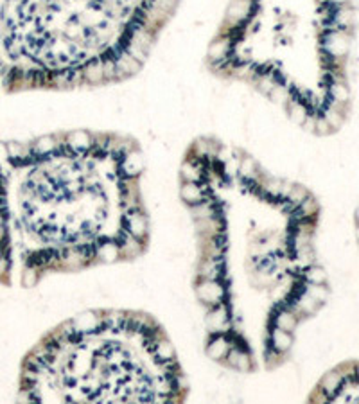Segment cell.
Segmentation results:
<instances>
[{"instance_id":"cell-1","label":"cell","mask_w":359,"mask_h":404,"mask_svg":"<svg viewBox=\"0 0 359 404\" xmlns=\"http://www.w3.org/2000/svg\"><path fill=\"white\" fill-rule=\"evenodd\" d=\"M178 193L196 239L205 356L235 374L279 371L302 325L329 302L316 248L322 205L309 187L216 135L187 144Z\"/></svg>"},{"instance_id":"cell-4","label":"cell","mask_w":359,"mask_h":404,"mask_svg":"<svg viewBox=\"0 0 359 404\" xmlns=\"http://www.w3.org/2000/svg\"><path fill=\"white\" fill-rule=\"evenodd\" d=\"M180 0H0V93L74 92L142 70Z\"/></svg>"},{"instance_id":"cell-3","label":"cell","mask_w":359,"mask_h":404,"mask_svg":"<svg viewBox=\"0 0 359 404\" xmlns=\"http://www.w3.org/2000/svg\"><path fill=\"white\" fill-rule=\"evenodd\" d=\"M356 0H230L205 67L248 87L314 137L343 130L352 112Z\"/></svg>"},{"instance_id":"cell-7","label":"cell","mask_w":359,"mask_h":404,"mask_svg":"<svg viewBox=\"0 0 359 404\" xmlns=\"http://www.w3.org/2000/svg\"><path fill=\"white\" fill-rule=\"evenodd\" d=\"M354 234H356V241H358V246H359V205L356 207V211H354Z\"/></svg>"},{"instance_id":"cell-6","label":"cell","mask_w":359,"mask_h":404,"mask_svg":"<svg viewBox=\"0 0 359 404\" xmlns=\"http://www.w3.org/2000/svg\"><path fill=\"white\" fill-rule=\"evenodd\" d=\"M309 403H359V359L338 363L318 379Z\"/></svg>"},{"instance_id":"cell-5","label":"cell","mask_w":359,"mask_h":404,"mask_svg":"<svg viewBox=\"0 0 359 404\" xmlns=\"http://www.w3.org/2000/svg\"><path fill=\"white\" fill-rule=\"evenodd\" d=\"M22 403H185L189 381L163 325L138 309H87L24 354Z\"/></svg>"},{"instance_id":"cell-2","label":"cell","mask_w":359,"mask_h":404,"mask_svg":"<svg viewBox=\"0 0 359 404\" xmlns=\"http://www.w3.org/2000/svg\"><path fill=\"white\" fill-rule=\"evenodd\" d=\"M135 137L72 128L0 140V286L133 262L151 244Z\"/></svg>"}]
</instances>
